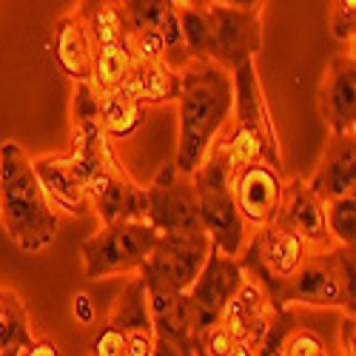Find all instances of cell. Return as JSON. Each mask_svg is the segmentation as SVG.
<instances>
[{
    "mask_svg": "<svg viewBox=\"0 0 356 356\" xmlns=\"http://www.w3.org/2000/svg\"><path fill=\"white\" fill-rule=\"evenodd\" d=\"M356 186V137L353 134H331L322 152V160L308 180V188L328 205L339 197L353 194Z\"/></svg>",
    "mask_w": 356,
    "mask_h": 356,
    "instance_id": "ac0fdd59",
    "label": "cell"
},
{
    "mask_svg": "<svg viewBox=\"0 0 356 356\" xmlns=\"http://www.w3.org/2000/svg\"><path fill=\"white\" fill-rule=\"evenodd\" d=\"M126 88L137 97V103L148 111L165 103H177L180 95V74L171 72L165 63H140L134 60Z\"/></svg>",
    "mask_w": 356,
    "mask_h": 356,
    "instance_id": "7402d4cb",
    "label": "cell"
},
{
    "mask_svg": "<svg viewBox=\"0 0 356 356\" xmlns=\"http://www.w3.org/2000/svg\"><path fill=\"white\" fill-rule=\"evenodd\" d=\"M51 54L57 66H60L74 86L80 83H92V63H95V46L88 38L86 20L80 9H69L51 26Z\"/></svg>",
    "mask_w": 356,
    "mask_h": 356,
    "instance_id": "ffe728a7",
    "label": "cell"
},
{
    "mask_svg": "<svg viewBox=\"0 0 356 356\" xmlns=\"http://www.w3.org/2000/svg\"><path fill=\"white\" fill-rule=\"evenodd\" d=\"M97 95V92H95ZM145 120V108L137 103V97L129 88L97 95V129L106 134V140H126L131 137Z\"/></svg>",
    "mask_w": 356,
    "mask_h": 356,
    "instance_id": "603a6c76",
    "label": "cell"
},
{
    "mask_svg": "<svg viewBox=\"0 0 356 356\" xmlns=\"http://www.w3.org/2000/svg\"><path fill=\"white\" fill-rule=\"evenodd\" d=\"M180 143L174 168L191 177L209 157L234 108V80L214 63H191L180 74Z\"/></svg>",
    "mask_w": 356,
    "mask_h": 356,
    "instance_id": "7a4b0ae2",
    "label": "cell"
},
{
    "mask_svg": "<svg viewBox=\"0 0 356 356\" xmlns=\"http://www.w3.org/2000/svg\"><path fill=\"white\" fill-rule=\"evenodd\" d=\"M0 222L26 254L46 251L60 228L32 171V157L12 140L0 145Z\"/></svg>",
    "mask_w": 356,
    "mask_h": 356,
    "instance_id": "3957f363",
    "label": "cell"
},
{
    "mask_svg": "<svg viewBox=\"0 0 356 356\" xmlns=\"http://www.w3.org/2000/svg\"><path fill=\"white\" fill-rule=\"evenodd\" d=\"M160 234L148 225L145 220L103 225L95 236L80 245L86 280H106V277H134L148 254L154 251Z\"/></svg>",
    "mask_w": 356,
    "mask_h": 356,
    "instance_id": "52a82bcc",
    "label": "cell"
},
{
    "mask_svg": "<svg viewBox=\"0 0 356 356\" xmlns=\"http://www.w3.org/2000/svg\"><path fill=\"white\" fill-rule=\"evenodd\" d=\"M180 35L191 63H211V23L202 3H174Z\"/></svg>",
    "mask_w": 356,
    "mask_h": 356,
    "instance_id": "cb8c5ba5",
    "label": "cell"
},
{
    "mask_svg": "<svg viewBox=\"0 0 356 356\" xmlns=\"http://www.w3.org/2000/svg\"><path fill=\"white\" fill-rule=\"evenodd\" d=\"M191 183L197 191L200 222H202L205 236L225 257L240 259L251 234L240 211H236V202L231 194V163L217 143L211 145V152L202 160V165L191 174Z\"/></svg>",
    "mask_w": 356,
    "mask_h": 356,
    "instance_id": "5b68a950",
    "label": "cell"
},
{
    "mask_svg": "<svg viewBox=\"0 0 356 356\" xmlns=\"http://www.w3.org/2000/svg\"><path fill=\"white\" fill-rule=\"evenodd\" d=\"M325 225L339 248H353L356 243V197H339L325 205Z\"/></svg>",
    "mask_w": 356,
    "mask_h": 356,
    "instance_id": "484cf974",
    "label": "cell"
},
{
    "mask_svg": "<svg viewBox=\"0 0 356 356\" xmlns=\"http://www.w3.org/2000/svg\"><path fill=\"white\" fill-rule=\"evenodd\" d=\"M171 3L174 0H126V3H120L126 32H137V29H160Z\"/></svg>",
    "mask_w": 356,
    "mask_h": 356,
    "instance_id": "4316f807",
    "label": "cell"
},
{
    "mask_svg": "<svg viewBox=\"0 0 356 356\" xmlns=\"http://www.w3.org/2000/svg\"><path fill=\"white\" fill-rule=\"evenodd\" d=\"M191 356H200V353H197V350H194V353H191Z\"/></svg>",
    "mask_w": 356,
    "mask_h": 356,
    "instance_id": "8d00e7d4",
    "label": "cell"
},
{
    "mask_svg": "<svg viewBox=\"0 0 356 356\" xmlns=\"http://www.w3.org/2000/svg\"><path fill=\"white\" fill-rule=\"evenodd\" d=\"M108 325L123 337L126 356H152L154 353L157 334H154L152 314H148L145 285L137 274L123 285L120 296H117L114 311L108 316Z\"/></svg>",
    "mask_w": 356,
    "mask_h": 356,
    "instance_id": "9a60e30c",
    "label": "cell"
},
{
    "mask_svg": "<svg viewBox=\"0 0 356 356\" xmlns=\"http://www.w3.org/2000/svg\"><path fill=\"white\" fill-rule=\"evenodd\" d=\"M17 356H63V350L51 339H32L29 345H23L17 350Z\"/></svg>",
    "mask_w": 356,
    "mask_h": 356,
    "instance_id": "d6a6232c",
    "label": "cell"
},
{
    "mask_svg": "<svg viewBox=\"0 0 356 356\" xmlns=\"http://www.w3.org/2000/svg\"><path fill=\"white\" fill-rule=\"evenodd\" d=\"M308 257H311V251L300 236L280 222H271L248 236V243L240 254V265H243L245 277H251L268 293L271 305L277 308L282 285L302 268Z\"/></svg>",
    "mask_w": 356,
    "mask_h": 356,
    "instance_id": "ba28073f",
    "label": "cell"
},
{
    "mask_svg": "<svg viewBox=\"0 0 356 356\" xmlns=\"http://www.w3.org/2000/svg\"><path fill=\"white\" fill-rule=\"evenodd\" d=\"M211 254V240L205 231L197 234H160L154 251L137 271L143 285H157L165 291L186 293L200 277L205 259Z\"/></svg>",
    "mask_w": 356,
    "mask_h": 356,
    "instance_id": "30bf717a",
    "label": "cell"
},
{
    "mask_svg": "<svg viewBox=\"0 0 356 356\" xmlns=\"http://www.w3.org/2000/svg\"><path fill=\"white\" fill-rule=\"evenodd\" d=\"M282 353L285 356H337L328 342H325L316 331L305 328V325H293L288 337L282 339Z\"/></svg>",
    "mask_w": 356,
    "mask_h": 356,
    "instance_id": "83f0119b",
    "label": "cell"
},
{
    "mask_svg": "<svg viewBox=\"0 0 356 356\" xmlns=\"http://www.w3.org/2000/svg\"><path fill=\"white\" fill-rule=\"evenodd\" d=\"M129 35V49L131 57L140 63H163V38L160 29H137V32H126Z\"/></svg>",
    "mask_w": 356,
    "mask_h": 356,
    "instance_id": "f1b7e54d",
    "label": "cell"
},
{
    "mask_svg": "<svg viewBox=\"0 0 356 356\" xmlns=\"http://www.w3.org/2000/svg\"><path fill=\"white\" fill-rule=\"evenodd\" d=\"M72 311H74V319L80 325H92L95 322V302H92V296H88V293H77L74 296Z\"/></svg>",
    "mask_w": 356,
    "mask_h": 356,
    "instance_id": "836d02e7",
    "label": "cell"
},
{
    "mask_svg": "<svg viewBox=\"0 0 356 356\" xmlns=\"http://www.w3.org/2000/svg\"><path fill=\"white\" fill-rule=\"evenodd\" d=\"M66 152L80 174L88 205L103 225L145 220V188L131 180L97 123L72 126Z\"/></svg>",
    "mask_w": 356,
    "mask_h": 356,
    "instance_id": "6da1fadb",
    "label": "cell"
},
{
    "mask_svg": "<svg viewBox=\"0 0 356 356\" xmlns=\"http://www.w3.org/2000/svg\"><path fill=\"white\" fill-rule=\"evenodd\" d=\"M145 222L157 234H197L202 231L200 205L191 177L165 163L145 186Z\"/></svg>",
    "mask_w": 356,
    "mask_h": 356,
    "instance_id": "8fae6325",
    "label": "cell"
},
{
    "mask_svg": "<svg viewBox=\"0 0 356 356\" xmlns=\"http://www.w3.org/2000/svg\"><path fill=\"white\" fill-rule=\"evenodd\" d=\"M145 296L157 339L177 348L180 356H191L197 350V337H194V311L188 302V293L145 285Z\"/></svg>",
    "mask_w": 356,
    "mask_h": 356,
    "instance_id": "e0dca14e",
    "label": "cell"
},
{
    "mask_svg": "<svg viewBox=\"0 0 356 356\" xmlns=\"http://www.w3.org/2000/svg\"><path fill=\"white\" fill-rule=\"evenodd\" d=\"M274 314H277V308L271 305L268 293H265L251 277H245L243 285L231 296V302L225 305L220 325L231 334V339L240 345V342L259 339L265 331H268Z\"/></svg>",
    "mask_w": 356,
    "mask_h": 356,
    "instance_id": "44dd1931",
    "label": "cell"
},
{
    "mask_svg": "<svg viewBox=\"0 0 356 356\" xmlns=\"http://www.w3.org/2000/svg\"><path fill=\"white\" fill-rule=\"evenodd\" d=\"M243 280H245V271H243L240 259L225 257L222 251H217L211 245V254L205 259L200 277L186 291L191 311H194V337H200L205 328H211V325L220 322L225 305L231 302L236 288L243 285Z\"/></svg>",
    "mask_w": 356,
    "mask_h": 356,
    "instance_id": "7c38bea8",
    "label": "cell"
},
{
    "mask_svg": "<svg viewBox=\"0 0 356 356\" xmlns=\"http://www.w3.org/2000/svg\"><path fill=\"white\" fill-rule=\"evenodd\" d=\"M231 80H234V108L225 129L214 143L225 152L231 168L265 163L277 171H285L280 154V137L271 120L268 103H265V92L254 60L243 63L231 74Z\"/></svg>",
    "mask_w": 356,
    "mask_h": 356,
    "instance_id": "277c9868",
    "label": "cell"
},
{
    "mask_svg": "<svg viewBox=\"0 0 356 356\" xmlns=\"http://www.w3.org/2000/svg\"><path fill=\"white\" fill-rule=\"evenodd\" d=\"M236 348V342L231 339V334L222 328V325H211L197 337V353L200 356H231Z\"/></svg>",
    "mask_w": 356,
    "mask_h": 356,
    "instance_id": "f546056e",
    "label": "cell"
},
{
    "mask_svg": "<svg viewBox=\"0 0 356 356\" xmlns=\"http://www.w3.org/2000/svg\"><path fill=\"white\" fill-rule=\"evenodd\" d=\"M32 339V322L23 300L12 288H0V356L17 353Z\"/></svg>",
    "mask_w": 356,
    "mask_h": 356,
    "instance_id": "d4e9b609",
    "label": "cell"
},
{
    "mask_svg": "<svg viewBox=\"0 0 356 356\" xmlns=\"http://www.w3.org/2000/svg\"><path fill=\"white\" fill-rule=\"evenodd\" d=\"M319 111L331 134H353L356 126V57L337 54L319 86Z\"/></svg>",
    "mask_w": 356,
    "mask_h": 356,
    "instance_id": "2e32d148",
    "label": "cell"
},
{
    "mask_svg": "<svg viewBox=\"0 0 356 356\" xmlns=\"http://www.w3.org/2000/svg\"><path fill=\"white\" fill-rule=\"evenodd\" d=\"M152 356H180V350L177 348H171L168 342H163V339H157V345H154V353Z\"/></svg>",
    "mask_w": 356,
    "mask_h": 356,
    "instance_id": "d590c367",
    "label": "cell"
},
{
    "mask_svg": "<svg viewBox=\"0 0 356 356\" xmlns=\"http://www.w3.org/2000/svg\"><path fill=\"white\" fill-rule=\"evenodd\" d=\"M337 356H353V316H345L339 325V350Z\"/></svg>",
    "mask_w": 356,
    "mask_h": 356,
    "instance_id": "e575fe53",
    "label": "cell"
},
{
    "mask_svg": "<svg viewBox=\"0 0 356 356\" xmlns=\"http://www.w3.org/2000/svg\"><path fill=\"white\" fill-rule=\"evenodd\" d=\"M293 302L311 308H342L345 316H353V248H334L328 254H311L280 291L277 308Z\"/></svg>",
    "mask_w": 356,
    "mask_h": 356,
    "instance_id": "8992f818",
    "label": "cell"
},
{
    "mask_svg": "<svg viewBox=\"0 0 356 356\" xmlns=\"http://www.w3.org/2000/svg\"><path fill=\"white\" fill-rule=\"evenodd\" d=\"M282 188H285L282 171L265 163H248L240 168H231V194H234L236 211H240L248 234L271 225L277 220Z\"/></svg>",
    "mask_w": 356,
    "mask_h": 356,
    "instance_id": "4fadbf2b",
    "label": "cell"
},
{
    "mask_svg": "<svg viewBox=\"0 0 356 356\" xmlns=\"http://www.w3.org/2000/svg\"><path fill=\"white\" fill-rule=\"evenodd\" d=\"M211 23V63L234 74L262 46L265 3H202Z\"/></svg>",
    "mask_w": 356,
    "mask_h": 356,
    "instance_id": "9c48e42d",
    "label": "cell"
},
{
    "mask_svg": "<svg viewBox=\"0 0 356 356\" xmlns=\"http://www.w3.org/2000/svg\"><path fill=\"white\" fill-rule=\"evenodd\" d=\"M328 23H331V32L337 40H342V43L353 40V35H356V3L353 0H337L331 6Z\"/></svg>",
    "mask_w": 356,
    "mask_h": 356,
    "instance_id": "4dcf8cb0",
    "label": "cell"
},
{
    "mask_svg": "<svg viewBox=\"0 0 356 356\" xmlns=\"http://www.w3.org/2000/svg\"><path fill=\"white\" fill-rule=\"evenodd\" d=\"M88 356H126V342L106 322L103 328L92 337V342H88Z\"/></svg>",
    "mask_w": 356,
    "mask_h": 356,
    "instance_id": "1f68e13d",
    "label": "cell"
},
{
    "mask_svg": "<svg viewBox=\"0 0 356 356\" xmlns=\"http://www.w3.org/2000/svg\"><path fill=\"white\" fill-rule=\"evenodd\" d=\"M274 222L293 231L308 245L311 254H328V251L339 248L334 243L328 225H325V205L308 188V183L302 180V177H291V180L285 183L282 202H280V211H277Z\"/></svg>",
    "mask_w": 356,
    "mask_h": 356,
    "instance_id": "5bb4252c",
    "label": "cell"
},
{
    "mask_svg": "<svg viewBox=\"0 0 356 356\" xmlns=\"http://www.w3.org/2000/svg\"><path fill=\"white\" fill-rule=\"evenodd\" d=\"M32 171H35V177H38V183H40V188H43L51 209H60V211H66L72 217H83L88 209H92L69 152L35 157L32 160Z\"/></svg>",
    "mask_w": 356,
    "mask_h": 356,
    "instance_id": "d6986e66",
    "label": "cell"
}]
</instances>
